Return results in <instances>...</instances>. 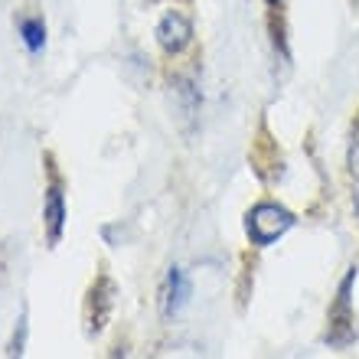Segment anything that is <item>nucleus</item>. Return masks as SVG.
Here are the masks:
<instances>
[{"label":"nucleus","mask_w":359,"mask_h":359,"mask_svg":"<svg viewBox=\"0 0 359 359\" xmlns=\"http://www.w3.org/2000/svg\"><path fill=\"white\" fill-rule=\"evenodd\" d=\"M265 4H268V7H274V4H281V0H265Z\"/></svg>","instance_id":"10"},{"label":"nucleus","mask_w":359,"mask_h":359,"mask_svg":"<svg viewBox=\"0 0 359 359\" xmlns=\"http://www.w3.org/2000/svg\"><path fill=\"white\" fill-rule=\"evenodd\" d=\"M359 278V268H350L346 278L340 281V291H337V304L330 311V323L333 327H350L353 323V284Z\"/></svg>","instance_id":"5"},{"label":"nucleus","mask_w":359,"mask_h":359,"mask_svg":"<svg viewBox=\"0 0 359 359\" xmlns=\"http://www.w3.org/2000/svg\"><path fill=\"white\" fill-rule=\"evenodd\" d=\"M189 297H193V284H189L183 268L173 265L170 271H167V281H163V291H161V313L167 320L180 317V313L187 311Z\"/></svg>","instance_id":"3"},{"label":"nucleus","mask_w":359,"mask_h":359,"mask_svg":"<svg viewBox=\"0 0 359 359\" xmlns=\"http://www.w3.org/2000/svg\"><path fill=\"white\" fill-rule=\"evenodd\" d=\"M353 212H356V219H359V177L353 180Z\"/></svg>","instance_id":"9"},{"label":"nucleus","mask_w":359,"mask_h":359,"mask_svg":"<svg viewBox=\"0 0 359 359\" xmlns=\"http://www.w3.org/2000/svg\"><path fill=\"white\" fill-rule=\"evenodd\" d=\"M294 222H297L294 212L284 209L281 203H258V206L248 209V216H245V236L252 245L268 248L278 238L287 236L294 229Z\"/></svg>","instance_id":"1"},{"label":"nucleus","mask_w":359,"mask_h":359,"mask_svg":"<svg viewBox=\"0 0 359 359\" xmlns=\"http://www.w3.org/2000/svg\"><path fill=\"white\" fill-rule=\"evenodd\" d=\"M157 43H161L163 53H170V56H180L183 49L193 43V23H189L187 13H180V10H170V13H163L161 23H157Z\"/></svg>","instance_id":"2"},{"label":"nucleus","mask_w":359,"mask_h":359,"mask_svg":"<svg viewBox=\"0 0 359 359\" xmlns=\"http://www.w3.org/2000/svg\"><path fill=\"white\" fill-rule=\"evenodd\" d=\"M20 39H23V46H27L29 56L43 53V46H46V23L39 17L20 20Z\"/></svg>","instance_id":"6"},{"label":"nucleus","mask_w":359,"mask_h":359,"mask_svg":"<svg viewBox=\"0 0 359 359\" xmlns=\"http://www.w3.org/2000/svg\"><path fill=\"white\" fill-rule=\"evenodd\" d=\"M43 222H46L49 245H59L62 229H66V196H62V183L53 177L46 189V203H43Z\"/></svg>","instance_id":"4"},{"label":"nucleus","mask_w":359,"mask_h":359,"mask_svg":"<svg viewBox=\"0 0 359 359\" xmlns=\"http://www.w3.org/2000/svg\"><path fill=\"white\" fill-rule=\"evenodd\" d=\"M23 350H27V313L17 320V330H13V340L7 346V356H23Z\"/></svg>","instance_id":"7"},{"label":"nucleus","mask_w":359,"mask_h":359,"mask_svg":"<svg viewBox=\"0 0 359 359\" xmlns=\"http://www.w3.org/2000/svg\"><path fill=\"white\" fill-rule=\"evenodd\" d=\"M346 167H350V177H359V121L353 124V134H350V151H346Z\"/></svg>","instance_id":"8"}]
</instances>
